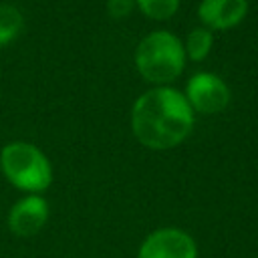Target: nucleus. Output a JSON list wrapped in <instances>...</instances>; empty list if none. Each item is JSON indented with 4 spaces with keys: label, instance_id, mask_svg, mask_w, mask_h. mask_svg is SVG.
<instances>
[{
    "label": "nucleus",
    "instance_id": "f257e3e1",
    "mask_svg": "<svg viewBox=\"0 0 258 258\" xmlns=\"http://www.w3.org/2000/svg\"><path fill=\"white\" fill-rule=\"evenodd\" d=\"M194 125L187 99L167 87L147 91L137 99L131 113L133 135L149 149H169L181 143Z\"/></svg>",
    "mask_w": 258,
    "mask_h": 258
},
{
    "label": "nucleus",
    "instance_id": "f03ea898",
    "mask_svg": "<svg viewBox=\"0 0 258 258\" xmlns=\"http://www.w3.org/2000/svg\"><path fill=\"white\" fill-rule=\"evenodd\" d=\"M0 167L4 177L22 191L38 194L52 181V167L46 155L30 143H8L0 153Z\"/></svg>",
    "mask_w": 258,
    "mask_h": 258
},
{
    "label": "nucleus",
    "instance_id": "7ed1b4c3",
    "mask_svg": "<svg viewBox=\"0 0 258 258\" xmlns=\"http://www.w3.org/2000/svg\"><path fill=\"white\" fill-rule=\"evenodd\" d=\"M185 50L177 36L157 30L141 40L135 52L139 73L151 83L173 81L183 69Z\"/></svg>",
    "mask_w": 258,
    "mask_h": 258
},
{
    "label": "nucleus",
    "instance_id": "20e7f679",
    "mask_svg": "<svg viewBox=\"0 0 258 258\" xmlns=\"http://www.w3.org/2000/svg\"><path fill=\"white\" fill-rule=\"evenodd\" d=\"M137 258H198V244L185 230L159 228L141 242Z\"/></svg>",
    "mask_w": 258,
    "mask_h": 258
},
{
    "label": "nucleus",
    "instance_id": "39448f33",
    "mask_svg": "<svg viewBox=\"0 0 258 258\" xmlns=\"http://www.w3.org/2000/svg\"><path fill=\"white\" fill-rule=\"evenodd\" d=\"M189 107L202 113H218L230 101V91L224 81L212 73H198L189 79L185 89Z\"/></svg>",
    "mask_w": 258,
    "mask_h": 258
},
{
    "label": "nucleus",
    "instance_id": "423d86ee",
    "mask_svg": "<svg viewBox=\"0 0 258 258\" xmlns=\"http://www.w3.org/2000/svg\"><path fill=\"white\" fill-rule=\"evenodd\" d=\"M48 220V204L44 198L30 194L18 200L8 212V228L18 238L36 236Z\"/></svg>",
    "mask_w": 258,
    "mask_h": 258
},
{
    "label": "nucleus",
    "instance_id": "0eeeda50",
    "mask_svg": "<svg viewBox=\"0 0 258 258\" xmlns=\"http://www.w3.org/2000/svg\"><path fill=\"white\" fill-rule=\"evenodd\" d=\"M246 10V0H202L198 14L210 28H230L244 18Z\"/></svg>",
    "mask_w": 258,
    "mask_h": 258
},
{
    "label": "nucleus",
    "instance_id": "6e6552de",
    "mask_svg": "<svg viewBox=\"0 0 258 258\" xmlns=\"http://www.w3.org/2000/svg\"><path fill=\"white\" fill-rule=\"evenodd\" d=\"M22 14L8 4L0 6V46H4L6 42L14 40L18 36V32L22 30Z\"/></svg>",
    "mask_w": 258,
    "mask_h": 258
},
{
    "label": "nucleus",
    "instance_id": "1a4fd4ad",
    "mask_svg": "<svg viewBox=\"0 0 258 258\" xmlns=\"http://www.w3.org/2000/svg\"><path fill=\"white\" fill-rule=\"evenodd\" d=\"M212 48V32L208 28H194L187 36L185 50L194 60H202Z\"/></svg>",
    "mask_w": 258,
    "mask_h": 258
},
{
    "label": "nucleus",
    "instance_id": "9d476101",
    "mask_svg": "<svg viewBox=\"0 0 258 258\" xmlns=\"http://www.w3.org/2000/svg\"><path fill=\"white\" fill-rule=\"evenodd\" d=\"M177 4L179 0H137V6L141 8V12L155 20H165L173 16V12L177 10Z\"/></svg>",
    "mask_w": 258,
    "mask_h": 258
},
{
    "label": "nucleus",
    "instance_id": "9b49d317",
    "mask_svg": "<svg viewBox=\"0 0 258 258\" xmlns=\"http://www.w3.org/2000/svg\"><path fill=\"white\" fill-rule=\"evenodd\" d=\"M133 4L135 0H107V8L113 18H125L131 12Z\"/></svg>",
    "mask_w": 258,
    "mask_h": 258
},
{
    "label": "nucleus",
    "instance_id": "f8f14e48",
    "mask_svg": "<svg viewBox=\"0 0 258 258\" xmlns=\"http://www.w3.org/2000/svg\"><path fill=\"white\" fill-rule=\"evenodd\" d=\"M256 258H258V256H256Z\"/></svg>",
    "mask_w": 258,
    "mask_h": 258
}]
</instances>
